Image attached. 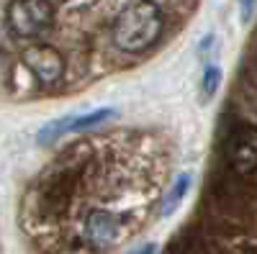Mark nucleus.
<instances>
[{"label": "nucleus", "mask_w": 257, "mask_h": 254, "mask_svg": "<svg viewBox=\"0 0 257 254\" xmlns=\"http://www.w3.org/2000/svg\"><path fill=\"white\" fill-rule=\"evenodd\" d=\"M162 34V11L152 0H134L128 3L113 29V41L123 54H142L157 44Z\"/></svg>", "instance_id": "nucleus-1"}, {"label": "nucleus", "mask_w": 257, "mask_h": 254, "mask_svg": "<svg viewBox=\"0 0 257 254\" xmlns=\"http://www.w3.org/2000/svg\"><path fill=\"white\" fill-rule=\"evenodd\" d=\"M6 21L16 36L36 39L54 24V6L49 0H13L6 11Z\"/></svg>", "instance_id": "nucleus-2"}, {"label": "nucleus", "mask_w": 257, "mask_h": 254, "mask_svg": "<svg viewBox=\"0 0 257 254\" xmlns=\"http://www.w3.org/2000/svg\"><path fill=\"white\" fill-rule=\"evenodd\" d=\"M82 236L93 249L108 251L126 239V221L108 208H95L82 223Z\"/></svg>", "instance_id": "nucleus-3"}, {"label": "nucleus", "mask_w": 257, "mask_h": 254, "mask_svg": "<svg viewBox=\"0 0 257 254\" xmlns=\"http://www.w3.org/2000/svg\"><path fill=\"white\" fill-rule=\"evenodd\" d=\"M24 65L31 70V75L39 82H44V85H57L64 77V59L49 44H36V47L26 49Z\"/></svg>", "instance_id": "nucleus-4"}, {"label": "nucleus", "mask_w": 257, "mask_h": 254, "mask_svg": "<svg viewBox=\"0 0 257 254\" xmlns=\"http://www.w3.org/2000/svg\"><path fill=\"white\" fill-rule=\"evenodd\" d=\"M226 157L237 175H252L257 169V129L244 126V129L234 131Z\"/></svg>", "instance_id": "nucleus-5"}, {"label": "nucleus", "mask_w": 257, "mask_h": 254, "mask_svg": "<svg viewBox=\"0 0 257 254\" xmlns=\"http://www.w3.org/2000/svg\"><path fill=\"white\" fill-rule=\"evenodd\" d=\"M190 172H183L175 182H173V187L167 190V195H165V200H162V218H170L175 213V210L180 208V203H183V198L188 195V187H190Z\"/></svg>", "instance_id": "nucleus-6"}, {"label": "nucleus", "mask_w": 257, "mask_h": 254, "mask_svg": "<svg viewBox=\"0 0 257 254\" xmlns=\"http://www.w3.org/2000/svg\"><path fill=\"white\" fill-rule=\"evenodd\" d=\"M113 118H116V111L113 108H100V111H93L88 116H72L67 134H80V131H88V129H98V126L108 123Z\"/></svg>", "instance_id": "nucleus-7"}, {"label": "nucleus", "mask_w": 257, "mask_h": 254, "mask_svg": "<svg viewBox=\"0 0 257 254\" xmlns=\"http://www.w3.org/2000/svg\"><path fill=\"white\" fill-rule=\"evenodd\" d=\"M219 85H221V70L216 65H206L203 77H201V100L208 103L213 95H216Z\"/></svg>", "instance_id": "nucleus-8"}, {"label": "nucleus", "mask_w": 257, "mask_h": 254, "mask_svg": "<svg viewBox=\"0 0 257 254\" xmlns=\"http://www.w3.org/2000/svg\"><path fill=\"white\" fill-rule=\"evenodd\" d=\"M254 6H257V0H239V13H242V21H244V24L252 18Z\"/></svg>", "instance_id": "nucleus-9"}, {"label": "nucleus", "mask_w": 257, "mask_h": 254, "mask_svg": "<svg viewBox=\"0 0 257 254\" xmlns=\"http://www.w3.org/2000/svg\"><path fill=\"white\" fill-rule=\"evenodd\" d=\"M155 251H157V246H155V244H144V246L134 249L132 254H155Z\"/></svg>", "instance_id": "nucleus-10"}]
</instances>
